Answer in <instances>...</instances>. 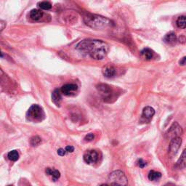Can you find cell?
<instances>
[{
    "label": "cell",
    "instance_id": "22",
    "mask_svg": "<svg viewBox=\"0 0 186 186\" xmlns=\"http://www.w3.org/2000/svg\"><path fill=\"white\" fill-rule=\"evenodd\" d=\"M38 6L41 9L45 10H50L52 7V5H51L50 2H39Z\"/></svg>",
    "mask_w": 186,
    "mask_h": 186
},
{
    "label": "cell",
    "instance_id": "26",
    "mask_svg": "<svg viewBox=\"0 0 186 186\" xmlns=\"http://www.w3.org/2000/svg\"><path fill=\"white\" fill-rule=\"evenodd\" d=\"M65 151H67V152H69V153H72L73 151H74V148H73V146H66V148H65Z\"/></svg>",
    "mask_w": 186,
    "mask_h": 186
},
{
    "label": "cell",
    "instance_id": "31",
    "mask_svg": "<svg viewBox=\"0 0 186 186\" xmlns=\"http://www.w3.org/2000/svg\"><path fill=\"white\" fill-rule=\"evenodd\" d=\"M163 186H177V185H176L175 184H174V183H167L166 185H164Z\"/></svg>",
    "mask_w": 186,
    "mask_h": 186
},
{
    "label": "cell",
    "instance_id": "18",
    "mask_svg": "<svg viewBox=\"0 0 186 186\" xmlns=\"http://www.w3.org/2000/svg\"><path fill=\"white\" fill-rule=\"evenodd\" d=\"M161 177V173L159 172H156L154 170H151L149 172L148 174V179L151 181L158 180L159 179H160Z\"/></svg>",
    "mask_w": 186,
    "mask_h": 186
},
{
    "label": "cell",
    "instance_id": "15",
    "mask_svg": "<svg viewBox=\"0 0 186 186\" xmlns=\"http://www.w3.org/2000/svg\"><path fill=\"white\" fill-rule=\"evenodd\" d=\"M163 40H164L165 42L168 43V44H173V43H175L177 42V38L175 33L171 31L165 35Z\"/></svg>",
    "mask_w": 186,
    "mask_h": 186
},
{
    "label": "cell",
    "instance_id": "19",
    "mask_svg": "<svg viewBox=\"0 0 186 186\" xmlns=\"http://www.w3.org/2000/svg\"><path fill=\"white\" fill-rule=\"evenodd\" d=\"M176 24L177 27L180 28H186V16L185 15H182L177 18Z\"/></svg>",
    "mask_w": 186,
    "mask_h": 186
},
{
    "label": "cell",
    "instance_id": "6",
    "mask_svg": "<svg viewBox=\"0 0 186 186\" xmlns=\"http://www.w3.org/2000/svg\"><path fill=\"white\" fill-rule=\"evenodd\" d=\"M182 144V139L180 137L172 139L169 146V155L170 157L175 156L178 152Z\"/></svg>",
    "mask_w": 186,
    "mask_h": 186
},
{
    "label": "cell",
    "instance_id": "29",
    "mask_svg": "<svg viewBox=\"0 0 186 186\" xmlns=\"http://www.w3.org/2000/svg\"><path fill=\"white\" fill-rule=\"evenodd\" d=\"M0 25H1V31H2L4 29V28H5V26H6V23L3 21V20H1V21H0Z\"/></svg>",
    "mask_w": 186,
    "mask_h": 186
},
{
    "label": "cell",
    "instance_id": "8",
    "mask_svg": "<svg viewBox=\"0 0 186 186\" xmlns=\"http://www.w3.org/2000/svg\"><path fill=\"white\" fill-rule=\"evenodd\" d=\"M60 91L66 96H73L78 91V86L75 84H66L61 87Z\"/></svg>",
    "mask_w": 186,
    "mask_h": 186
},
{
    "label": "cell",
    "instance_id": "32",
    "mask_svg": "<svg viewBox=\"0 0 186 186\" xmlns=\"http://www.w3.org/2000/svg\"><path fill=\"white\" fill-rule=\"evenodd\" d=\"M101 186H111V185H108V184H103V185H101Z\"/></svg>",
    "mask_w": 186,
    "mask_h": 186
},
{
    "label": "cell",
    "instance_id": "5",
    "mask_svg": "<svg viewBox=\"0 0 186 186\" xmlns=\"http://www.w3.org/2000/svg\"><path fill=\"white\" fill-rule=\"evenodd\" d=\"M97 89L104 101H108V100H110L112 97L113 90L110 86L105 85V84H100L97 86Z\"/></svg>",
    "mask_w": 186,
    "mask_h": 186
},
{
    "label": "cell",
    "instance_id": "14",
    "mask_svg": "<svg viewBox=\"0 0 186 186\" xmlns=\"http://www.w3.org/2000/svg\"><path fill=\"white\" fill-rule=\"evenodd\" d=\"M43 15H44V13H43V12L42 11V10L34 9V10H32L31 11L30 18H31L32 20L37 21V20H39L41 18H42Z\"/></svg>",
    "mask_w": 186,
    "mask_h": 186
},
{
    "label": "cell",
    "instance_id": "28",
    "mask_svg": "<svg viewBox=\"0 0 186 186\" xmlns=\"http://www.w3.org/2000/svg\"><path fill=\"white\" fill-rule=\"evenodd\" d=\"M179 42H181V43L185 42H186V38L183 35L180 36V38H179Z\"/></svg>",
    "mask_w": 186,
    "mask_h": 186
},
{
    "label": "cell",
    "instance_id": "33",
    "mask_svg": "<svg viewBox=\"0 0 186 186\" xmlns=\"http://www.w3.org/2000/svg\"><path fill=\"white\" fill-rule=\"evenodd\" d=\"M7 186H13V185H7Z\"/></svg>",
    "mask_w": 186,
    "mask_h": 186
},
{
    "label": "cell",
    "instance_id": "2",
    "mask_svg": "<svg viewBox=\"0 0 186 186\" xmlns=\"http://www.w3.org/2000/svg\"><path fill=\"white\" fill-rule=\"evenodd\" d=\"M84 21L86 25L94 29H103L114 25L112 20L103 16L87 13L84 16Z\"/></svg>",
    "mask_w": 186,
    "mask_h": 186
},
{
    "label": "cell",
    "instance_id": "16",
    "mask_svg": "<svg viewBox=\"0 0 186 186\" xmlns=\"http://www.w3.org/2000/svg\"><path fill=\"white\" fill-rule=\"evenodd\" d=\"M45 172L47 175H50V176L52 177L53 181H56L57 180H58L60 177V172H59L58 170H57V169L48 168V169H46Z\"/></svg>",
    "mask_w": 186,
    "mask_h": 186
},
{
    "label": "cell",
    "instance_id": "10",
    "mask_svg": "<svg viewBox=\"0 0 186 186\" xmlns=\"http://www.w3.org/2000/svg\"><path fill=\"white\" fill-rule=\"evenodd\" d=\"M102 72H103L104 76L107 77V78H112L116 75V69L112 65H108L104 67L102 70Z\"/></svg>",
    "mask_w": 186,
    "mask_h": 186
},
{
    "label": "cell",
    "instance_id": "7",
    "mask_svg": "<svg viewBox=\"0 0 186 186\" xmlns=\"http://www.w3.org/2000/svg\"><path fill=\"white\" fill-rule=\"evenodd\" d=\"M182 134H183V130L177 122H174L167 132V136L170 140L180 137Z\"/></svg>",
    "mask_w": 186,
    "mask_h": 186
},
{
    "label": "cell",
    "instance_id": "20",
    "mask_svg": "<svg viewBox=\"0 0 186 186\" xmlns=\"http://www.w3.org/2000/svg\"><path fill=\"white\" fill-rule=\"evenodd\" d=\"M7 156H8V159H9L10 160H11L13 161H16L18 159H19V154H18V152L17 151L14 150V151H10V152H9Z\"/></svg>",
    "mask_w": 186,
    "mask_h": 186
},
{
    "label": "cell",
    "instance_id": "9",
    "mask_svg": "<svg viewBox=\"0 0 186 186\" xmlns=\"http://www.w3.org/2000/svg\"><path fill=\"white\" fill-rule=\"evenodd\" d=\"M98 159V154L95 151H88L84 155V160L87 163H95Z\"/></svg>",
    "mask_w": 186,
    "mask_h": 186
},
{
    "label": "cell",
    "instance_id": "4",
    "mask_svg": "<svg viewBox=\"0 0 186 186\" xmlns=\"http://www.w3.org/2000/svg\"><path fill=\"white\" fill-rule=\"evenodd\" d=\"M109 180L111 183L124 184L127 185V179L123 172L120 170L114 171L110 174Z\"/></svg>",
    "mask_w": 186,
    "mask_h": 186
},
{
    "label": "cell",
    "instance_id": "1",
    "mask_svg": "<svg viewBox=\"0 0 186 186\" xmlns=\"http://www.w3.org/2000/svg\"><path fill=\"white\" fill-rule=\"evenodd\" d=\"M76 49L81 54L95 60H102L107 56L109 46L102 40L84 39L77 44Z\"/></svg>",
    "mask_w": 186,
    "mask_h": 186
},
{
    "label": "cell",
    "instance_id": "30",
    "mask_svg": "<svg viewBox=\"0 0 186 186\" xmlns=\"http://www.w3.org/2000/svg\"><path fill=\"white\" fill-rule=\"evenodd\" d=\"M111 186H127L126 185H124V184H118V183H111Z\"/></svg>",
    "mask_w": 186,
    "mask_h": 186
},
{
    "label": "cell",
    "instance_id": "3",
    "mask_svg": "<svg viewBox=\"0 0 186 186\" xmlns=\"http://www.w3.org/2000/svg\"><path fill=\"white\" fill-rule=\"evenodd\" d=\"M45 118V114L42 108L38 105H33L30 107L26 113V118L28 121L31 122H42Z\"/></svg>",
    "mask_w": 186,
    "mask_h": 186
},
{
    "label": "cell",
    "instance_id": "11",
    "mask_svg": "<svg viewBox=\"0 0 186 186\" xmlns=\"http://www.w3.org/2000/svg\"><path fill=\"white\" fill-rule=\"evenodd\" d=\"M175 167L179 169L186 167V148L183 151L180 157L177 160L176 164H175Z\"/></svg>",
    "mask_w": 186,
    "mask_h": 186
},
{
    "label": "cell",
    "instance_id": "17",
    "mask_svg": "<svg viewBox=\"0 0 186 186\" xmlns=\"http://www.w3.org/2000/svg\"><path fill=\"white\" fill-rule=\"evenodd\" d=\"M140 54L143 56V58L146 59V60H151L154 57V52L149 48L143 49L141 51Z\"/></svg>",
    "mask_w": 186,
    "mask_h": 186
},
{
    "label": "cell",
    "instance_id": "13",
    "mask_svg": "<svg viewBox=\"0 0 186 186\" xmlns=\"http://www.w3.org/2000/svg\"><path fill=\"white\" fill-rule=\"evenodd\" d=\"M155 114V110L153 108L150 107V106H147V107L143 108V116L144 118H148V119H151L152 118L153 116Z\"/></svg>",
    "mask_w": 186,
    "mask_h": 186
},
{
    "label": "cell",
    "instance_id": "23",
    "mask_svg": "<svg viewBox=\"0 0 186 186\" xmlns=\"http://www.w3.org/2000/svg\"><path fill=\"white\" fill-rule=\"evenodd\" d=\"M137 163H138V167H140V168H144V167L147 165V163L145 161L143 160L142 159H138V161H137Z\"/></svg>",
    "mask_w": 186,
    "mask_h": 186
},
{
    "label": "cell",
    "instance_id": "21",
    "mask_svg": "<svg viewBox=\"0 0 186 186\" xmlns=\"http://www.w3.org/2000/svg\"><path fill=\"white\" fill-rule=\"evenodd\" d=\"M41 143H42V140H41V138L39 136H34L33 138H31L30 143L32 146H38Z\"/></svg>",
    "mask_w": 186,
    "mask_h": 186
},
{
    "label": "cell",
    "instance_id": "27",
    "mask_svg": "<svg viewBox=\"0 0 186 186\" xmlns=\"http://www.w3.org/2000/svg\"><path fill=\"white\" fill-rule=\"evenodd\" d=\"M180 64L181 65H186V56L184 57V58H182L181 60H180L179 62Z\"/></svg>",
    "mask_w": 186,
    "mask_h": 186
},
{
    "label": "cell",
    "instance_id": "25",
    "mask_svg": "<svg viewBox=\"0 0 186 186\" xmlns=\"http://www.w3.org/2000/svg\"><path fill=\"white\" fill-rule=\"evenodd\" d=\"M65 152H66V151L64 150V149H63V148H60L58 150V154L60 155V156H64V155L65 154Z\"/></svg>",
    "mask_w": 186,
    "mask_h": 186
},
{
    "label": "cell",
    "instance_id": "24",
    "mask_svg": "<svg viewBox=\"0 0 186 186\" xmlns=\"http://www.w3.org/2000/svg\"><path fill=\"white\" fill-rule=\"evenodd\" d=\"M94 138H95V134L93 133H89L85 136V140L87 141V142H90V141L94 140Z\"/></svg>",
    "mask_w": 186,
    "mask_h": 186
},
{
    "label": "cell",
    "instance_id": "12",
    "mask_svg": "<svg viewBox=\"0 0 186 186\" xmlns=\"http://www.w3.org/2000/svg\"><path fill=\"white\" fill-rule=\"evenodd\" d=\"M60 89H55L52 94V101L53 103L57 106H60L61 101H62V97H61Z\"/></svg>",
    "mask_w": 186,
    "mask_h": 186
}]
</instances>
